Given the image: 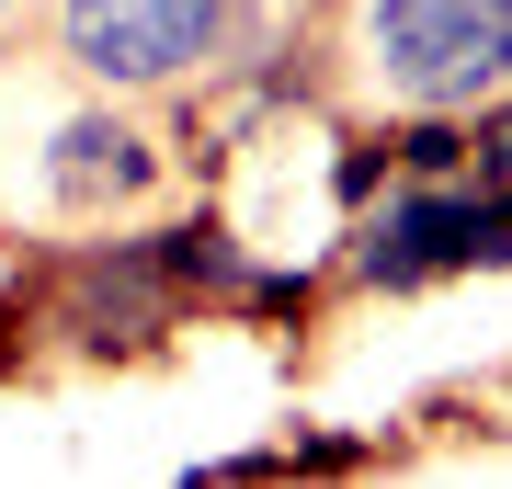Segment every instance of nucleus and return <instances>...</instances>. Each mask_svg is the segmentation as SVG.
<instances>
[{
  "instance_id": "obj_1",
  "label": "nucleus",
  "mask_w": 512,
  "mask_h": 489,
  "mask_svg": "<svg viewBox=\"0 0 512 489\" xmlns=\"http://www.w3.org/2000/svg\"><path fill=\"white\" fill-rule=\"evenodd\" d=\"M353 46L399 114H478L512 91V0H365Z\"/></svg>"
},
{
  "instance_id": "obj_4",
  "label": "nucleus",
  "mask_w": 512,
  "mask_h": 489,
  "mask_svg": "<svg viewBox=\"0 0 512 489\" xmlns=\"http://www.w3.org/2000/svg\"><path fill=\"white\" fill-rule=\"evenodd\" d=\"M148 182H160V148H148L126 114H69L46 148V194L69 205V217H103V205H137Z\"/></svg>"
},
{
  "instance_id": "obj_7",
  "label": "nucleus",
  "mask_w": 512,
  "mask_h": 489,
  "mask_svg": "<svg viewBox=\"0 0 512 489\" xmlns=\"http://www.w3.org/2000/svg\"><path fill=\"white\" fill-rule=\"evenodd\" d=\"M467 171L512 194V91H490V103H478V126H467Z\"/></svg>"
},
{
  "instance_id": "obj_6",
  "label": "nucleus",
  "mask_w": 512,
  "mask_h": 489,
  "mask_svg": "<svg viewBox=\"0 0 512 489\" xmlns=\"http://www.w3.org/2000/svg\"><path fill=\"white\" fill-rule=\"evenodd\" d=\"M387 148H399L410 182H456V171H467V114H410Z\"/></svg>"
},
{
  "instance_id": "obj_5",
  "label": "nucleus",
  "mask_w": 512,
  "mask_h": 489,
  "mask_svg": "<svg viewBox=\"0 0 512 489\" xmlns=\"http://www.w3.org/2000/svg\"><path fill=\"white\" fill-rule=\"evenodd\" d=\"M160 273H171V296H239V273H251V251L228 239V217H183V228H160Z\"/></svg>"
},
{
  "instance_id": "obj_3",
  "label": "nucleus",
  "mask_w": 512,
  "mask_h": 489,
  "mask_svg": "<svg viewBox=\"0 0 512 489\" xmlns=\"http://www.w3.org/2000/svg\"><path fill=\"white\" fill-rule=\"evenodd\" d=\"M239 0H57V57L92 91H171L228 46Z\"/></svg>"
},
{
  "instance_id": "obj_10",
  "label": "nucleus",
  "mask_w": 512,
  "mask_h": 489,
  "mask_svg": "<svg viewBox=\"0 0 512 489\" xmlns=\"http://www.w3.org/2000/svg\"><path fill=\"white\" fill-rule=\"evenodd\" d=\"M0 12H12V0H0Z\"/></svg>"
},
{
  "instance_id": "obj_9",
  "label": "nucleus",
  "mask_w": 512,
  "mask_h": 489,
  "mask_svg": "<svg viewBox=\"0 0 512 489\" xmlns=\"http://www.w3.org/2000/svg\"><path fill=\"white\" fill-rule=\"evenodd\" d=\"M239 296H251L262 319H296V308L319 296V273H308V262H296V273H262V262H251V273H239Z\"/></svg>"
},
{
  "instance_id": "obj_8",
  "label": "nucleus",
  "mask_w": 512,
  "mask_h": 489,
  "mask_svg": "<svg viewBox=\"0 0 512 489\" xmlns=\"http://www.w3.org/2000/svg\"><path fill=\"white\" fill-rule=\"evenodd\" d=\"M387 171H399V148H387V137H353L342 160H330V194H342V205H376Z\"/></svg>"
},
{
  "instance_id": "obj_2",
  "label": "nucleus",
  "mask_w": 512,
  "mask_h": 489,
  "mask_svg": "<svg viewBox=\"0 0 512 489\" xmlns=\"http://www.w3.org/2000/svg\"><path fill=\"white\" fill-rule=\"evenodd\" d=\"M433 273H512V194L501 182H410L353 228V285L410 296Z\"/></svg>"
}]
</instances>
